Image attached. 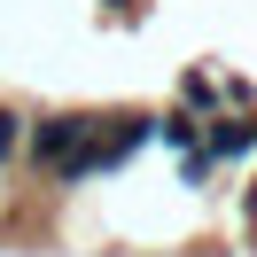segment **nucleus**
I'll list each match as a JSON object with an SVG mask.
<instances>
[{
	"mask_svg": "<svg viewBox=\"0 0 257 257\" xmlns=\"http://www.w3.org/2000/svg\"><path fill=\"white\" fill-rule=\"evenodd\" d=\"M86 133H94V117H39V133H32V148H39V156L55 164V172H63V164H70V156H78V148H86Z\"/></svg>",
	"mask_w": 257,
	"mask_h": 257,
	"instance_id": "obj_1",
	"label": "nucleus"
},
{
	"mask_svg": "<svg viewBox=\"0 0 257 257\" xmlns=\"http://www.w3.org/2000/svg\"><path fill=\"white\" fill-rule=\"evenodd\" d=\"M16 148H24V117H16V109H0V164L16 156Z\"/></svg>",
	"mask_w": 257,
	"mask_h": 257,
	"instance_id": "obj_2",
	"label": "nucleus"
}]
</instances>
